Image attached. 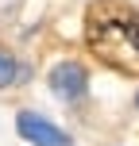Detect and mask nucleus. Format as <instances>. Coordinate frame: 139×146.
<instances>
[{
  "mask_svg": "<svg viewBox=\"0 0 139 146\" xmlns=\"http://www.w3.org/2000/svg\"><path fill=\"white\" fill-rule=\"evenodd\" d=\"M50 88H54L58 100H81V96L89 92L85 66H77V62H58V66L50 69Z\"/></svg>",
  "mask_w": 139,
  "mask_h": 146,
  "instance_id": "2",
  "label": "nucleus"
},
{
  "mask_svg": "<svg viewBox=\"0 0 139 146\" xmlns=\"http://www.w3.org/2000/svg\"><path fill=\"white\" fill-rule=\"evenodd\" d=\"M15 127H19V135L31 146H73L70 135L62 131V127H54L50 119H43L39 111H19V115H15Z\"/></svg>",
  "mask_w": 139,
  "mask_h": 146,
  "instance_id": "1",
  "label": "nucleus"
},
{
  "mask_svg": "<svg viewBox=\"0 0 139 146\" xmlns=\"http://www.w3.org/2000/svg\"><path fill=\"white\" fill-rule=\"evenodd\" d=\"M15 77H19V69H15V62L8 58L4 50H0V88H4V85H15Z\"/></svg>",
  "mask_w": 139,
  "mask_h": 146,
  "instance_id": "3",
  "label": "nucleus"
},
{
  "mask_svg": "<svg viewBox=\"0 0 139 146\" xmlns=\"http://www.w3.org/2000/svg\"><path fill=\"white\" fill-rule=\"evenodd\" d=\"M135 108H139V92H135Z\"/></svg>",
  "mask_w": 139,
  "mask_h": 146,
  "instance_id": "4",
  "label": "nucleus"
}]
</instances>
